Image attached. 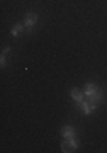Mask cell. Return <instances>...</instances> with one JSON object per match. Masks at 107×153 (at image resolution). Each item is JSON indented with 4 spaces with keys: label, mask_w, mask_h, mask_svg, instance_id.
Returning <instances> with one entry per match:
<instances>
[{
    "label": "cell",
    "mask_w": 107,
    "mask_h": 153,
    "mask_svg": "<svg viewBox=\"0 0 107 153\" xmlns=\"http://www.w3.org/2000/svg\"><path fill=\"white\" fill-rule=\"evenodd\" d=\"M83 92H85V97L92 102H100L102 99H104V94H102L100 88H97L94 83H87L85 88H83Z\"/></svg>",
    "instance_id": "1"
},
{
    "label": "cell",
    "mask_w": 107,
    "mask_h": 153,
    "mask_svg": "<svg viewBox=\"0 0 107 153\" xmlns=\"http://www.w3.org/2000/svg\"><path fill=\"white\" fill-rule=\"evenodd\" d=\"M78 148V141H77L75 138H63V143H61V150L65 153H70L77 150Z\"/></svg>",
    "instance_id": "2"
},
{
    "label": "cell",
    "mask_w": 107,
    "mask_h": 153,
    "mask_svg": "<svg viewBox=\"0 0 107 153\" xmlns=\"http://www.w3.org/2000/svg\"><path fill=\"white\" fill-rule=\"evenodd\" d=\"M95 107H97V102H92V100H88V99H85L83 102H80V109H82V112L83 114H92L94 111H95Z\"/></svg>",
    "instance_id": "3"
},
{
    "label": "cell",
    "mask_w": 107,
    "mask_h": 153,
    "mask_svg": "<svg viewBox=\"0 0 107 153\" xmlns=\"http://www.w3.org/2000/svg\"><path fill=\"white\" fill-rule=\"evenodd\" d=\"M38 22V14H34V12H29L26 16V21H24V26H26L27 31H31L34 27V24Z\"/></svg>",
    "instance_id": "4"
},
{
    "label": "cell",
    "mask_w": 107,
    "mask_h": 153,
    "mask_svg": "<svg viewBox=\"0 0 107 153\" xmlns=\"http://www.w3.org/2000/svg\"><path fill=\"white\" fill-rule=\"evenodd\" d=\"M71 97H73V100H75V102H78V104H80V102H83V100H85V92H82L80 88H71Z\"/></svg>",
    "instance_id": "5"
},
{
    "label": "cell",
    "mask_w": 107,
    "mask_h": 153,
    "mask_svg": "<svg viewBox=\"0 0 107 153\" xmlns=\"http://www.w3.org/2000/svg\"><path fill=\"white\" fill-rule=\"evenodd\" d=\"M61 134H63V138H75V129L71 126H65V128H61Z\"/></svg>",
    "instance_id": "6"
},
{
    "label": "cell",
    "mask_w": 107,
    "mask_h": 153,
    "mask_svg": "<svg viewBox=\"0 0 107 153\" xmlns=\"http://www.w3.org/2000/svg\"><path fill=\"white\" fill-rule=\"evenodd\" d=\"M24 27H26V26H24V24H16V26H14V27H12L10 34H12V36H19V34H21L22 31H24Z\"/></svg>",
    "instance_id": "7"
}]
</instances>
